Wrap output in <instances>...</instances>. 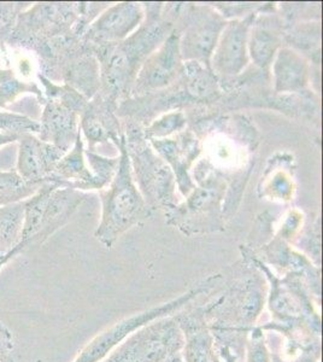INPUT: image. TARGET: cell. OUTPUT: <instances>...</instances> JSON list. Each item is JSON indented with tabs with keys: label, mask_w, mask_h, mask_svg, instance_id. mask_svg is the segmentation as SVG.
Here are the masks:
<instances>
[{
	"label": "cell",
	"mask_w": 323,
	"mask_h": 362,
	"mask_svg": "<svg viewBox=\"0 0 323 362\" xmlns=\"http://www.w3.org/2000/svg\"><path fill=\"white\" fill-rule=\"evenodd\" d=\"M227 271L229 278L222 273L209 293L199 297L198 302L213 344L242 350L266 305L268 285L262 272L254 266H233Z\"/></svg>",
	"instance_id": "cell-1"
},
{
	"label": "cell",
	"mask_w": 323,
	"mask_h": 362,
	"mask_svg": "<svg viewBox=\"0 0 323 362\" xmlns=\"http://www.w3.org/2000/svg\"><path fill=\"white\" fill-rule=\"evenodd\" d=\"M121 150L119 168L110 189L102 192V221L95 230V238L111 247L119 237L131 227L150 218L151 208L138 191L131 174V160L126 148V138L111 136Z\"/></svg>",
	"instance_id": "cell-2"
},
{
	"label": "cell",
	"mask_w": 323,
	"mask_h": 362,
	"mask_svg": "<svg viewBox=\"0 0 323 362\" xmlns=\"http://www.w3.org/2000/svg\"><path fill=\"white\" fill-rule=\"evenodd\" d=\"M85 196L78 189L57 182H44L25 201L20 245L23 251L41 247L59 228L69 223Z\"/></svg>",
	"instance_id": "cell-3"
},
{
	"label": "cell",
	"mask_w": 323,
	"mask_h": 362,
	"mask_svg": "<svg viewBox=\"0 0 323 362\" xmlns=\"http://www.w3.org/2000/svg\"><path fill=\"white\" fill-rule=\"evenodd\" d=\"M218 278H220V273L208 276L206 279L198 283L187 293H182L174 300L165 302L158 307L146 309L143 312L134 314L131 317H126V319L116 322L114 325L104 329L95 338H92L86 346L78 351V354L76 355V358L73 362L104 361L129 334L155 319L170 317V315L177 313L179 310L189 305L192 300L203 296L204 293H209Z\"/></svg>",
	"instance_id": "cell-4"
},
{
	"label": "cell",
	"mask_w": 323,
	"mask_h": 362,
	"mask_svg": "<svg viewBox=\"0 0 323 362\" xmlns=\"http://www.w3.org/2000/svg\"><path fill=\"white\" fill-rule=\"evenodd\" d=\"M126 148L134 168L135 181L146 204L151 209L172 206L176 181L168 163L153 153L143 132L136 127L129 128Z\"/></svg>",
	"instance_id": "cell-5"
},
{
	"label": "cell",
	"mask_w": 323,
	"mask_h": 362,
	"mask_svg": "<svg viewBox=\"0 0 323 362\" xmlns=\"http://www.w3.org/2000/svg\"><path fill=\"white\" fill-rule=\"evenodd\" d=\"M184 346V334L174 315L160 317L129 334L107 356L109 362H164Z\"/></svg>",
	"instance_id": "cell-6"
},
{
	"label": "cell",
	"mask_w": 323,
	"mask_h": 362,
	"mask_svg": "<svg viewBox=\"0 0 323 362\" xmlns=\"http://www.w3.org/2000/svg\"><path fill=\"white\" fill-rule=\"evenodd\" d=\"M225 191V184L220 177H206L199 189H193L184 206L170 208L169 223L179 227L187 235L223 230L225 218L220 203Z\"/></svg>",
	"instance_id": "cell-7"
},
{
	"label": "cell",
	"mask_w": 323,
	"mask_h": 362,
	"mask_svg": "<svg viewBox=\"0 0 323 362\" xmlns=\"http://www.w3.org/2000/svg\"><path fill=\"white\" fill-rule=\"evenodd\" d=\"M225 25V18L211 8H192L184 33L180 35L182 61H194L210 69V59Z\"/></svg>",
	"instance_id": "cell-8"
},
{
	"label": "cell",
	"mask_w": 323,
	"mask_h": 362,
	"mask_svg": "<svg viewBox=\"0 0 323 362\" xmlns=\"http://www.w3.org/2000/svg\"><path fill=\"white\" fill-rule=\"evenodd\" d=\"M180 34L169 37L141 64L134 81V93H148L169 86L182 71Z\"/></svg>",
	"instance_id": "cell-9"
},
{
	"label": "cell",
	"mask_w": 323,
	"mask_h": 362,
	"mask_svg": "<svg viewBox=\"0 0 323 362\" xmlns=\"http://www.w3.org/2000/svg\"><path fill=\"white\" fill-rule=\"evenodd\" d=\"M254 15L242 21L229 22L218 37L216 47L210 59V66L222 78H233L247 66V39Z\"/></svg>",
	"instance_id": "cell-10"
},
{
	"label": "cell",
	"mask_w": 323,
	"mask_h": 362,
	"mask_svg": "<svg viewBox=\"0 0 323 362\" xmlns=\"http://www.w3.org/2000/svg\"><path fill=\"white\" fill-rule=\"evenodd\" d=\"M16 172L23 180L41 185L49 180L54 168L66 155L35 134H22L18 139Z\"/></svg>",
	"instance_id": "cell-11"
},
{
	"label": "cell",
	"mask_w": 323,
	"mask_h": 362,
	"mask_svg": "<svg viewBox=\"0 0 323 362\" xmlns=\"http://www.w3.org/2000/svg\"><path fill=\"white\" fill-rule=\"evenodd\" d=\"M198 298L174 314L184 334L181 355L184 362H216L213 334L205 322Z\"/></svg>",
	"instance_id": "cell-12"
},
{
	"label": "cell",
	"mask_w": 323,
	"mask_h": 362,
	"mask_svg": "<svg viewBox=\"0 0 323 362\" xmlns=\"http://www.w3.org/2000/svg\"><path fill=\"white\" fill-rule=\"evenodd\" d=\"M141 6L136 3H121L107 10L92 23L85 35L88 45L116 44L134 30L143 20Z\"/></svg>",
	"instance_id": "cell-13"
},
{
	"label": "cell",
	"mask_w": 323,
	"mask_h": 362,
	"mask_svg": "<svg viewBox=\"0 0 323 362\" xmlns=\"http://www.w3.org/2000/svg\"><path fill=\"white\" fill-rule=\"evenodd\" d=\"M78 117V112L74 109L54 99H47L41 114L37 138L54 145L63 153H68L81 133Z\"/></svg>",
	"instance_id": "cell-14"
},
{
	"label": "cell",
	"mask_w": 323,
	"mask_h": 362,
	"mask_svg": "<svg viewBox=\"0 0 323 362\" xmlns=\"http://www.w3.org/2000/svg\"><path fill=\"white\" fill-rule=\"evenodd\" d=\"M155 151L163 157L174 169L176 184L184 196L194 189L192 180L189 177V169L201 151L199 141L191 132H184L174 139H150Z\"/></svg>",
	"instance_id": "cell-15"
},
{
	"label": "cell",
	"mask_w": 323,
	"mask_h": 362,
	"mask_svg": "<svg viewBox=\"0 0 323 362\" xmlns=\"http://www.w3.org/2000/svg\"><path fill=\"white\" fill-rule=\"evenodd\" d=\"M83 156L85 153L80 133L74 146L58 162L49 181L75 189H102V185L97 180L95 174L87 168Z\"/></svg>",
	"instance_id": "cell-16"
},
{
	"label": "cell",
	"mask_w": 323,
	"mask_h": 362,
	"mask_svg": "<svg viewBox=\"0 0 323 362\" xmlns=\"http://www.w3.org/2000/svg\"><path fill=\"white\" fill-rule=\"evenodd\" d=\"M274 78L276 92H299L307 87L309 66L293 49H280L274 64Z\"/></svg>",
	"instance_id": "cell-17"
},
{
	"label": "cell",
	"mask_w": 323,
	"mask_h": 362,
	"mask_svg": "<svg viewBox=\"0 0 323 362\" xmlns=\"http://www.w3.org/2000/svg\"><path fill=\"white\" fill-rule=\"evenodd\" d=\"M249 35V54L254 64L266 69L274 58L275 52L281 42V35L273 25L258 22Z\"/></svg>",
	"instance_id": "cell-18"
},
{
	"label": "cell",
	"mask_w": 323,
	"mask_h": 362,
	"mask_svg": "<svg viewBox=\"0 0 323 362\" xmlns=\"http://www.w3.org/2000/svg\"><path fill=\"white\" fill-rule=\"evenodd\" d=\"M25 202L0 208V255L13 251L20 243Z\"/></svg>",
	"instance_id": "cell-19"
},
{
	"label": "cell",
	"mask_w": 323,
	"mask_h": 362,
	"mask_svg": "<svg viewBox=\"0 0 323 362\" xmlns=\"http://www.w3.org/2000/svg\"><path fill=\"white\" fill-rule=\"evenodd\" d=\"M41 185L23 180L17 172L0 170V208L25 202L40 189Z\"/></svg>",
	"instance_id": "cell-20"
},
{
	"label": "cell",
	"mask_w": 323,
	"mask_h": 362,
	"mask_svg": "<svg viewBox=\"0 0 323 362\" xmlns=\"http://www.w3.org/2000/svg\"><path fill=\"white\" fill-rule=\"evenodd\" d=\"M23 93H33L45 103L44 93L37 83H27L17 78L13 69H0V107L13 103Z\"/></svg>",
	"instance_id": "cell-21"
},
{
	"label": "cell",
	"mask_w": 323,
	"mask_h": 362,
	"mask_svg": "<svg viewBox=\"0 0 323 362\" xmlns=\"http://www.w3.org/2000/svg\"><path fill=\"white\" fill-rule=\"evenodd\" d=\"M40 124L35 119L28 116L16 114V112H0V132L22 134H37Z\"/></svg>",
	"instance_id": "cell-22"
},
{
	"label": "cell",
	"mask_w": 323,
	"mask_h": 362,
	"mask_svg": "<svg viewBox=\"0 0 323 362\" xmlns=\"http://www.w3.org/2000/svg\"><path fill=\"white\" fill-rule=\"evenodd\" d=\"M246 362H271L264 331L256 326L249 332L245 351Z\"/></svg>",
	"instance_id": "cell-23"
},
{
	"label": "cell",
	"mask_w": 323,
	"mask_h": 362,
	"mask_svg": "<svg viewBox=\"0 0 323 362\" xmlns=\"http://www.w3.org/2000/svg\"><path fill=\"white\" fill-rule=\"evenodd\" d=\"M186 119L182 112H172L164 115L162 119H155L151 127L146 129V136L148 139H155L160 136H168L172 133L177 132L184 127Z\"/></svg>",
	"instance_id": "cell-24"
},
{
	"label": "cell",
	"mask_w": 323,
	"mask_h": 362,
	"mask_svg": "<svg viewBox=\"0 0 323 362\" xmlns=\"http://www.w3.org/2000/svg\"><path fill=\"white\" fill-rule=\"evenodd\" d=\"M23 3H0V22L6 25H11L16 21L17 16L25 8Z\"/></svg>",
	"instance_id": "cell-25"
},
{
	"label": "cell",
	"mask_w": 323,
	"mask_h": 362,
	"mask_svg": "<svg viewBox=\"0 0 323 362\" xmlns=\"http://www.w3.org/2000/svg\"><path fill=\"white\" fill-rule=\"evenodd\" d=\"M13 350V336L6 326L0 322V362L11 358Z\"/></svg>",
	"instance_id": "cell-26"
},
{
	"label": "cell",
	"mask_w": 323,
	"mask_h": 362,
	"mask_svg": "<svg viewBox=\"0 0 323 362\" xmlns=\"http://www.w3.org/2000/svg\"><path fill=\"white\" fill-rule=\"evenodd\" d=\"M22 252H25V251H23L22 247L18 244L13 251H10L8 254H3V255H0V269L4 267L5 264H8V261H11V259H15L17 255H20Z\"/></svg>",
	"instance_id": "cell-27"
},
{
	"label": "cell",
	"mask_w": 323,
	"mask_h": 362,
	"mask_svg": "<svg viewBox=\"0 0 323 362\" xmlns=\"http://www.w3.org/2000/svg\"><path fill=\"white\" fill-rule=\"evenodd\" d=\"M20 136L18 134H15V133L0 132V146L18 141Z\"/></svg>",
	"instance_id": "cell-28"
},
{
	"label": "cell",
	"mask_w": 323,
	"mask_h": 362,
	"mask_svg": "<svg viewBox=\"0 0 323 362\" xmlns=\"http://www.w3.org/2000/svg\"><path fill=\"white\" fill-rule=\"evenodd\" d=\"M268 344V343H266ZM270 350V356H271V362H286L283 360L281 354L278 353V350L273 348V346H268Z\"/></svg>",
	"instance_id": "cell-29"
},
{
	"label": "cell",
	"mask_w": 323,
	"mask_h": 362,
	"mask_svg": "<svg viewBox=\"0 0 323 362\" xmlns=\"http://www.w3.org/2000/svg\"><path fill=\"white\" fill-rule=\"evenodd\" d=\"M4 362H15V360H13V356H11V358H6Z\"/></svg>",
	"instance_id": "cell-30"
},
{
	"label": "cell",
	"mask_w": 323,
	"mask_h": 362,
	"mask_svg": "<svg viewBox=\"0 0 323 362\" xmlns=\"http://www.w3.org/2000/svg\"><path fill=\"white\" fill-rule=\"evenodd\" d=\"M102 362H109V361H107V358H105V360H104V361H102Z\"/></svg>",
	"instance_id": "cell-31"
}]
</instances>
